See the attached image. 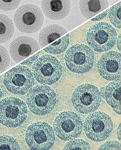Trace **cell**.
Here are the masks:
<instances>
[{"label":"cell","mask_w":121,"mask_h":150,"mask_svg":"<svg viewBox=\"0 0 121 150\" xmlns=\"http://www.w3.org/2000/svg\"><path fill=\"white\" fill-rule=\"evenodd\" d=\"M14 21L19 31L31 34L41 29L44 23V16L38 6L28 3L17 8L15 13Z\"/></svg>","instance_id":"1"},{"label":"cell","mask_w":121,"mask_h":150,"mask_svg":"<svg viewBox=\"0 0 121 150\" xmlns=\"http://www.w3.org/2000/svg\"><path fill=\"white\" fill-rule=\"evenodd\" d=\"M26 103L28 109L37 115H47L53 109L57 103V95L52 88L39 85L28 92Z\"/></svg>","instance_id":"2"},{"label":"cell","mask_w":121,"mask_h":150,"mask_svg":"<svg viewBox=\"0 0 121 150\" xmlns=\"http://www.w3.org/2000/svg\"><path fill=\"white\" fill-rule=\"evenodd\" d=\"M34 78L42 85H51L60 79L63 72L60 63L54 56L46 54L39 57L32 68Z\"/></svg>","instance_id":"3"},{"label":"cell","mask_w":121,"mask_h":150,"mask_svg":"<svg viewBox=\"0 0 121 150\" xmlns=\"http://www.w3.org/2000/svg\"><path fill=\"white\" fill-rule=\"evenodd\" d=\"M117 34L115 28L109 24L101 22L91 26L87 33L88 45L96 52H107L115 45Z\"/></svg>","instance_id":"4"},{"label":"cell","mask_w":121,"mask_h":150,"mask_svg":"<svg viewBox=\"0 0 121 150\" xmlns=\"http://www.w3.org/2000/svg\"><path fill=\"white\" fill-rule=\"evenodd\" d=\"M27 105L17 98L8 97L0 102V123L9 128L21 125L27 117Z\"/></svg>","instance_id":"5"},{"label":"cell","mask_w":121,"mask_h":150,"mask_svg":"<svg viewBox=\"0 0 121 150\" xmlns=\"http://www.w3.org/2000/svg\"><path fill=\"white\" fill-rule=\"evenodd\" d=\"M65 59L67 67L72 72L83 74L90 71L93 67L94 54L87 45L76 44L68 49Z\"/></svg>","instance_id":"6"},{"label":"cell","mask_w":121,"mask_h":150,"mask_svg":"<svg viewBox=\"0 0 121 150\" xmlns=\"http://www.w3.org/2000/svg\"><path fill=\"white\" fill-rule=\"evenodd\" d=\"M101 100L99 89L90 84H83L77 87L71 98L74 108L78 112L83 114L95 111L100 106Z\"/></svg>","instance_id":"7"},{"label":"cell","mask_w":121,"mask_h":150,"mask_svg":"<svg viewBox=\"0 0 121 150\" xmlns=\"http://www.w3.org/2000/svg\"><path fill=\"white\" fill-rule=\"evenodd\" d=\"M53 127L55 134L58 138L68 141L80 135L83 124L79 115L68 111L59 114L54 120Z\"/></svg>","instance_id":"8"},{"label":"cell","mask_w":121,"mask_h":150,"mask_svg":"<svg viewBox=\"0 0 121 150\" xmlns=\"http://www.w3.org/2000/svg\"><path fill=\"white\" fill-rule=\"evenodd\" d=\"M3 83L9 92L23 95L34 86L35 79L29 68L19 64L5 74Z\"/></svg>","instance_id":"9"},{"label":"cell","mask_w":121,"mask_h":150,"mask_svg":"<svg viewBox=\"0 0 121 150\" xmlns=\"http://www.w3.org/2000/svg\"><path fill=\"white\" fill-rule=\"evenodd\" d=\"M84 130L88 138L95 142H102L110 136L113 129L111 117L99 112L90 114L85 120Z\"/></svg>","instance_id":"10"},{"label":"cell","mask_w":121,"mask_h":150,"mask_svg":"<svg viewBox=\"0 0 121 150\" xmlns=\"http://www.w3.org/2000/svg\"><path fill=\"white\" fill-rule=\"evenodd\" d=\"M55 139L53 128L42 121L31 124L25 136L26 143L32 150H48L53 145Z\"/></svg>","instance_id":"11"},{"label":"cell","mask_w":121,"mask_h":150,"mask_svg":"<svg viewBox=\"0 0 121 150\" xmlns=\"http://www.w3.org/2000/svg\"><path fill=\"white\" fill-rule=\"evenodd\" d=\"M121 54L113 51L102 54L97 63L99 73L104 79L117 81L121 78Z\"/></svg>","instance_id":"12"},{"label":"cell","mask_w":121,"mask_h":150,"mask_svg":"<svg viewBox=\"0 0 121 150\" xmlns=\"http://www.w3.org/2000/svg\"><path fill=\"white\" fill-rule=\"evenodd\" d=\"M40 49V45L35 38L22 35L12 41L9 45V51L13 59L18 63Z\"/></svg>","instance_id":"13"},{"label":"cell","mask_w":121,"mask_h":150,"mask_svg":"<svg viewBox=\"0 0 121 150\" xmlns=\"http://www.w3.org/2000/svg\"><path fill=\"white\" fill-rule=\"evenodd\" d=\"M41 10L46 17L52 20L60 21L67 17L71 11L69 1H42Z\"/></svg>","instance_id":"14"},{"label":"cell","mask_w":121,"mask_h":150,"mask_svg":"<svg viewBox=\"0 0 121 150\" xmlns=\"http://www.w3.org/2000/svg\"><path fill=\"white\" fill-rule=\"evenodd\" d=\"M101 96L113 108L114 111L121 115L120 81H113L100 89Z\"/></svg>","instance_id":"15"},{"label":"cell","mask_w":121,"mask_h":150,"mask_svg":"<svg viewBox=\"0 0 121 150\" xmlns=\"http://www.w3.org/2000/svg\"><path fill=\"white\" fill-rule=\"evenodd\" d=\"M68 32L66 29L60 25H49L41 30L38 37L39 44L43 48Z\"/></svg>","instance_id":"16"},{"label":"cell","mask_w":121,"mask_h":150,"mask_svg":"<svg viewBox=\"0 0 121 150\" xmlns=\"http://www.w3.org/2000/svg\"><path fill=\"white\" fill-rule=\"evenodd\" d=\"M81 13L85 18L89 19L108 8L107 1H80L79 3Z\"/></svg>","instance_id":"17"},{"label":"cell","mask_w":121,"mask_h":150,"mask_svg":"<svg viewBox=\"0 0 121 150\" xmlns=\"http://www.w3.org/2000/svg\"><path fill=\"white\" fill-rule=\"evenodd\" d=\"M15 30L12 19L5 14L0 13V44L6 43L12 38Z\"/></svg>","instance_id":"18"},{"label":"cell","mask_w":121,"mask_h":150,"mask_svg":"<svg viewBox=\"0 0 121 150\" xmlns=\"http://www.w3.org/2000/svg\"><path fill=\"white\" fill-rule=\"evenodd\" d=\"M69 35L68 34L56 41L43 50L50 54H57L63 53L66 50L70 43Z\"/></svg>","instance_id":"19"},{"label":"cell","mask_w":121,"mask_h":150,"mask_svg":"<svg viewBox=\"0 0 121 150\" xmlns=\"http://www.w3.org/2000/svg\"><path fill=\"white\" fill-rule=\"evenodd\" d=\"M108 16L112 23L117 28H121V1L111 7L109 9Z\"/></svg>","instance_id":"20"},{"label":"cell","mask_w":121,"mask_h":150,"mask_svg":"<svg viewBox=\"0 0 121 150\" xmlns=\"http://www.w3.org/2000/svg\"><path fill=\"white\" fill-rule=\"evenodd\" d=\"M17 140L8 135L0 136V150H20Z\"/></svg>","instance_id":"21"},{"label":"cell","mask_w":121,"mask_h":150,"mask_svg":"<svg viewBox=\"0 0 121 150\" xmlns=\"http://www.w3.org/2000/svg\"><path fill=\"white\" fill-rule=\"evenodd\" d=\"M10 63L11 57L8 50L0 44V74L8 69Z\"/></svg>","instance_id":"22"},{"label":"cell","mask_w":121,"mask_h":150,"mask_svg":"<svg viewBox=\"0 0 121 150\" xmlns=\"http://www.w3.org/2000/svg\"><path fill=\"white\" fill-rule=\"evenodd\" d=\"M91 146L89 143L82 139L71 140L68 142L63 150H90Z\"/></svg>","instance_id":"23"},{"label":"cell","mask_w":121,"mask_h":150,"mask_svg":"<svg viewBox=\"0 0 121 150\" xmlns=\"http://www.w3.org/2000/svg\"><path fill=\"white\" fill-rule=\"evenodd\" d=\"M21 1H0V9L4 11H10L17 8Z\"/></svg>","instance_id":"24"},{"label":"cell","mask_w":121,"mask_h":150,"mask_svg":"<svg viewBox=\"0 0 121 150\" xmlns=\"http://www.w3.org/2000/svg\"><path fill=\"white\" fill-rule=\"evenodd\" d=\"M120 143L117 141L107 142L101 145L99 150H121Z\"/></svg>","instance_id":"25"},{"label":"cell","mask_w":121,"mask_h":150,"mask_svg":"<svg viewBox=\"0 0 121 150\" xmlns=\"http://www.w3.org/2000/svg\"><path fill=\"white\" fill-rule=\"evenodd\" d=\"M41 52V51L39 52L38 53L36 54L33 56L23 62L20 64L29 65L32 64L36 59H37L39 57V54H40Z\"/></svg>","instance_id":"26"},{"label":"cell","mask_w":121,"mask_h":150,"mask_svg":"<svg viewBox=\"0 0 121 150\" xmlns=\"http://www.w3.org/2000/svg\"><path fill=\"white\" fill-rule=\"evenodd\" d=\"M109 9H107L106 11L101 13V14L98 15L96 17L91 19V21H100L103 19L104 18L106 17L109 11Z\"/></svg>","instance_id":"27"},{"label":"cell","mask_w":121,"mask_h":150,"mask_svg":"<svg viewBox=\"0 0 121 150\" xmlns=\"http://www.w3.org/2000/svg\"><path fill=\"white\" fill-rule=\"evenodd\" d=\"M117 137L119 141L121 140V124L120 123L117 131Z\"/></svg>","instance_id":"28"},{"label":"cell","mask_w":121,"mask_h":150,"mask_svg":"<svg viewBox=\"0 0 121 150\" xmlns=\"http://www.w3.org/2000/svg\"><path fill=\"white\" fill-rule=\"evenodd\" d=\"M117 46L120 51H121V34L119 35L117 41Z\"/></svg>","instance_id":"29"},{"label":"cell","mask_w":121,"mask_h":150,"mask_svg":"<svg viewBox=\"0 0 121 150\" xmlns=\"http://www.w3.org/2000/svg\"><path fill=\"white\" fill-rule=\"evenodd\" d=\"M2 96V92L1 90V88H0V99H1V97Z\"/></svg>","instance_id":"30"}]
</instances>
